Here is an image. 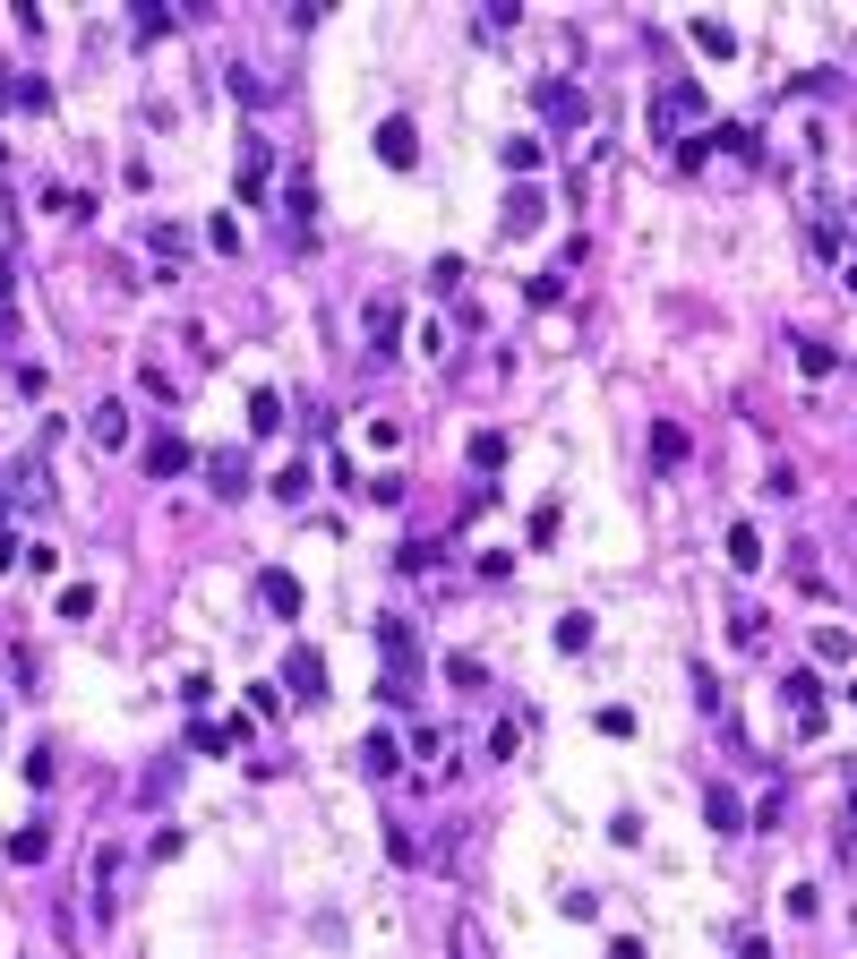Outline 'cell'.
<instances>
[{
    "label": "cell",
    "instance_id": "6da1fadb",
    "mask_svg": "<svg viewBox=\"0 0 857 959\" xmlns=\"http://www.w3.org/2000/svg\"><path fill=\"white\" fill-rule=\"evenodd\" d=\"M781 694H789L797 736H824V720H832V711H824V677H815V669H789V677H781Z\"/></svg>",
    "mask_w": 857,
    "mask_h": 959
},
{
    "label": "cell",
    "instance_id": "7a4b0ae2",
    "mask_svg": "<svg viewBox=\"0 0 857 959\" xmlns=\"http://www.w3.org/2000/svg\"><path fill=\"white\" fill-rule=\"evenodd\" d=\"M283 231H292L300 249L318 240V181H309V163L292 172V189H283Z\"/></svg>",
    "mask_w": 857,
    "mask_h": 959
},
{
    "label": "cell",
    "instance_id": "3957f363",
    "mask_svg": "<svg viewBox=\"0 0 857 959\" xmlns=\"http://www.w3.org/2000/svg\"><path fill=\"white\" fill-rule=\"evenodd\" d=\"M189 463H198V454H189L180 429H155V437H146V480H180Z\"/></svg>",
    "mask_w": 857,
    "mask_h": 959
},
{
    "label": "cell",
    "instance_id": "277c9868",
    "mask_svg": "<svg viewBox=\"0 0 857 959\" xmlns=\"http://www.w3.org/2000/svg\"><path fill=\"white\" fill-rule=\"evenodd\" d=\"M540 121L584 128V121H592V95H584V86H558V78H549V86H540Z\"/></svg>",
    "mask_w": 857,
    "mask_h": 959
},
{
    "label": "cell",
    "instance_id": "5b68a950",
    "mask_svg": "<svg viewBox=\"0 0 857 959\" xmlns=\"http://www.w3.org/2000/svg\"><path fill=\"white\" fill-rule=\"evenodd\" d=\"M497 215H506V231L524 240V231H540V224H549V197L531 189V181H515V189H506V206H497Z\"/></svg>",
    "mask_w": 857,
    "mask_h": 959
},
{
    "label": "cell",
    "instance_id": "8992f818",
    "mask_svg": "<svg viewBox=\"0 0 857 959\" xmlns=\"http://www.w3.org/2000/svg\"><path fill=\"white\" fill-rule=\"evenodd\" d=\"M686 121H703V86H694V78H686V86H669V95H660V112H652L660 137H678Z\"/></svg>",
    "mask_w": 857,
    "mask_h": 959
},
{
    "label": "cell",
    "instance_id": "52a82bcc",
    "mask_svg": "<svg viewBox=\"0 0 857 959\" xmlns=\"http://www.w3.org/2000/svg\"><path fill=\"white\" fill-rule=\"evenodd\" d=\"M378 163H395V172L421 163V128L403 121V112H395V121H378Z\"/></svg>",
    "mask_w": 857,
    "mask_h": 959
},
{
    "label": "cell",
    "instance_id": "ba28073f",
    "mask_svg": "<svg viewBox=\"0 0 857 959\" xmlns=\"http://www.w3.org/2000/svg\"><path fill=\"white\" fill-rule=\"evenodd\" d=\"M283 677H292V703H327V660H318L309 642L292 651V669H283Z\"/></svg>",
    "mask_w": 857,
    "mask_h": 959
},
{
    "label": "cell",
    "instance_id": "9c48e42d",
    "mask_svg": "<svg viewBox=\"0 0 857 959\" xmlns=\"http://www.w3.org/2000/svg\"><path fill=\"white\" fill-rule=\"evenodd\" d=\"M266 172H275V146L249 128V137H240V197H266Z\"/></svg>",
    "mask_w": 857,
    "mask_h": 959
},
{
    "label": "cell",
    "instance_id": "30bf717a",
    "mask_svg": "<svg viewBox=\"0 0 857 959\" xmlns=\"http://www.w3.org/2000/svg\"><path fill=\"white\" fill-rule=\"evenodd\" d=\"M729 566H737V575H763V566H772V548H763L755 523H729Z\"/></svg>",
    "mask_w": 857,
    "mask_h": 959
},
{
    "label": "cell",
    "instance_id": "8fae6325",
    "mask_svg": "<svg viewBox=\"0 0 857 959\" xmlns=\"http://www.w3.org/2000/svg\"><path fill=\"white\" fill-rule=\"evenodd\" d=\"M52 103V86L43 78H18V69H0V112H43Z\"/></svg>",
    "mask_w": 857,
    "mask_h": 959
},
{
    "label": "cell",
    "instance_id": "7c38bea8",
    "mask_svg": "<svg viewBox=\"0 0 857 959\" xmlns=\"http://www.w3.org/2000/svg\"><path fill=\"white\" fill-rule=\"evenodd\" d=\"M0 848H9V865H43V857H52V823H18Z\"/></svg>",
    "mask_w": 857,
    "mask_h": 959
},
{
    "label": "cell",
    "instance_id": "4fadbf2b",
    "mask_svg": "<svg viewBox=\"0 0 857 959\" xmlns=\"http://www.w3.org/2000/svg\"><path fill=\"white\" fill-rule=\"evenodd\" d=\"M258 600L275 608V617H300V600H309V591H300V582L283 575V566H266V575H258Z\"/></svg>",
    "mask_w": 857,
    "mask_h": 959
},
{
    "label": "cell",
    "instance_id": "5bb4252c",
    "mask_svg": "<svg viewBox=\"0 0 857 959\" xmlns=\"http://www.w3.org/2000/svg\"><path fill=\"white\" fill-rule=\"evenodd\" d=\"M206 480H215V497H249V463H240V454H206Z\"/></svg>",
    "mask_w": 857,
    "mask_h": 959
},
{
    "label": "cell",
    "instance_id": "9a60e30c",
    "mask_svg": "<svg viewBox=\"0 0 857 959\" xmlns=\"http://www.w3.org/2000/svg\"><path fill=\"white\" fill-rule=\"evenodd\" d=\"M703 814H712L721 832H746V805H737V788H729V780H712V788H703Z\"/></svg>",
    "mask_w": 857,
    "mask_h": 959
},
{
    "label": "cell",
    "instance_id": "2e32d148",
    "mask_svg": "<svg viewBox=\"0 0 857 959\" xmlns=\"http://www.w3.org/2000/svg\"><path fill=\"white\" fill-rule=\"evenodd\" d=\"M172 27H180V9H172V0H137V18H130L137 43H155V34H172Z\"/></svg>",
    "mask_w": 857,
    "mask_h": 959
},
{
    "label": "cell",
    "instance_id": "e0dca14e",
    "mask_svg": "<svg viewBox=\"0 0 857 959\" xmlns=\"http://www.w3.org/2000/svg\"><path fill=\"white\" fill-rule=\"evenodd\" d=\"M361 771H369V780H395V771H403V745H395V736H361Z\"/></svg>",
    "mask_w": 857,
    "mask_h": 959
},
{
    "label": "cell",
    "instance_id": "ac0fdd59",
    "mask_svg": "<svg viewBox=\"0 0 857 959\" xmlns=\"http://www.w3.org/2000/svg\"><path fill=\"white\" fill-rule=\"evenodd\" d=\"M815 660H824V669H849V660H857V635H849V626H815Z\"/></svg>",
    "mask_w": 857,
    "mask_h": 959
},
{
    "label": "cell",
    "instance_id": "d6986e66",
    "mask_svg": "<svg viewBox=\"0 0 857 959\" xmlns=\"http://www.w3.org/2000/svg\"><path fill=\"white\" fill-rule=\"evenodd\" d=\"M189 745L198 754H231L240 745V720H189Z\"/></svg>",
    "mask_w": 857,
    "mask_h": 959
},
{
    "label": "cell",
    "instance_id": "ffe728a7",
    "mask_svg": "<svg viewBox=\"0 0 857 959\" xmlns=\"http://www.w3.org/2000/svg\"><path fill=\"white\" fill-rule=\"evenodd\" d=\"M549 642H558L566 660H575V651H592V617H584V608H566L558 626H549Z\"/></svg>",
    "mask_w": 857,
    "mask_h": 959
},
{
    "label": "cell",
    "instance_id": "44dd1931",
    "mask_svg": "<svg viewBox=\"0 0 857 959\" xmlns=\"http://www.w3.org/2000/svg\"><path fill=\"white\" fill-rule=\"evenodd\" d=\"M540 155H549L540 137H506V146H497V163H506L515 181H531V172H540Z\"/></svg>",
    "mask_w": 857,
    "mask_h": 959
},
{
    "label": "cell",
    "instance_id": "7402d4cb",
    "mask_svg": "<svg viewBox=\"0 0 857 959\" xmlns=\"http://www.w3.org/2000/svg\"><path fill=\"white\" fill-rule=\"evenodd\" d=\"M694 52H703V61H729V52H737V34H729L721 18H694Z\"/></svg>",
    "mask_w": 857,
    "mask_h": 959
},
{
    "label": "cell",
    "instance_id": "603a6c76",
    "mask_svg": "<svg viewBox=\"0 0 857 959\" xmlns=\"http://www.w3.org/2000/svg\"><path fill=\"white\" fill-rule=\"evenodd\" d=\"M95 446H130V403H95Z\"/></svg>",
    "mask_w": 857,
    "mask_h": 959
},
{
    "label": "cell",
    "instance_id": "cb8c5ba5",
    "mask_svg": "<svg viewBox=\"0 0 857 959\" xmlns=\"http://www.w3.org/2000/svg\"><path fill=\"white\" fill-rule=\"evenodd\" d=\"M249 429H258V437H275V429H283V394H275V385H258V394H249Z\"/></svg>",
    "mask_w": 857,
    "mask_h": 959
},
{
    "label": "cell",
    "instance_id": "d4e9b609",
    "mask_svg": "<svg viewBox=\"0 0 857 959\" xmlns=\"http://www.w3.org/2000/svg\"><path fill=\"white\" fill-rule=\"evenodd\" d=\"M266 488H275V497H283V506H300V497H309V488H318V480H309V463H283V472L266 480Z\"/></svg>",
    "mask_w": 857,
    "mask_h": 959
},
{
    "label": "cell",
    "instance_id": "484cf974",
    "mask_svg": "<svg viewBox=\"0 0 857 959\" xmlns=\"http://www.w3.org/2000/svg\"><path fill=\"white\" fill-rule=\"evenodd\" d=\"M369 343H378V360L395 352V300H378V309H369Z\"/></svg>",
    "mask_w": 857,
    "mask_h": 959
},
{
    "label": "cell",
    "instance_id": "4316f807",
    "mask_svg": "<svg viewBox=\"0 0 857 959\" xmlns=\"http://www.w3.org/2000/svg\"><path fill=\"white\" fill-rule=\"evenodd\" d=\"M652 454H660V463H686V429H678V420H660V429H652Z\"/></svg>",
    "mask_w": 857,
    "mask_h": 959
},
{
    "label": "cell",
    "instance_id": "83f0119b",
    "mask_svg": "<svg viewBox=\"0 0 857 959\" xmlns=\"http://www.w3.org/2000/svg\"><path fill=\"white\" fill-rule=\"evenodd\" d=\"M497 463H506V437H497V429H481V437H472V472H497Z\"/></svg>",
    "mask_w": 857,
    "mask_h": 959
},
{
    "label": "cell",
    "instance_id": "f1b7e54d",
    "mask_svg": "<svg viewBox=\"0 0 857 959\" xmlns=\"http://www.w3.org/2000/svg\"><path fill=\"white\" fill-rule=\"evenodd\" d=\"M146 249H155V257H180V249H189V231H180V224H146Z\"/></svg>",
    "mask_w": 857,
    "mask_h": 959
},
{
    "label": "cell",
    "instance_id": "f546056e",
    "mask_svg": "<svg viewBox=\"0 0 857 959\" xmlns=\"http://www.w3.org/2000/svg\"><path fill=\"white\" fill-rule=\"evenodd\" d=\"M506 27H524V9H515V0H489V9H481V34H506Z\"/></svg>",
    "mask_w": 857,
    "mask_h": 959
},
{
    "label": "cell",
    "instance_id": "4dcf8cb0",
    "mask_svg": "<svg viewBox=\"0 0 857 959\" xmlns=\"http://www.w3.org/2000/svg\"><path fill=\"white\" fill-rule=\"evenodd\" d=\"M231 95H240V103H275V86H266L258 69H231Z\"/></svg>",
    "mask_w": 857,
    "mask_h": 959
},
{
    "label": "cell",
    "instance_id": "1f68e13d",
    "mask_svg": "<svg viewBox=\"0 0 857 959\" xmlns=\"http://www.w3.org/2000/svg\"><path fill=\"white\" fill-rule=\"evenodd\" d=\"M694 703L712 711V720H721V711H729V694H721V677H712V669H694Z\"/></svg>",
    "mask_w": 857,
    "mask_h": 959
},
{
    "label": "cell",
    "instance_id": "d6a6232c",
    "mask_svg": "<svg viewBox=\"0 0 857 959\" xmlns=\"http://www.w3.org/2000/svg\"><path fill=\"white\" fill-rule=\"evenodd\" d=\"M797 369H806V378L824 385V378H832V343H797Z\"/></svg>",
    "mask_w": 857,
    "mask_h": 959
},
{
    "label": "cell",
    "instance_id": "836d02e7",
    "mask_svg": "<svg viewBox=\"0 0 857 959\" xmlns=\"http://www.w3.org/2000/svg\"><path fill=\"white\" fill-rule=\"evenodd\" d=\"M481 754H489V763H506V754H515V720H497V729L481 736Z\"/></svg>",
    "mask_w": 857,
    "mask_h": 959
},
{
    "label": "cell",
    "instance_id": "e575fe53",
    "mask_svg": "<svg viewBox=\"0 0 857 959\" xmlns=\"http://www.w3.org/2000/svg\"><path fill=\"white\" fill-rule=\"evenodd\" d=\"M428 557H437L428 540H403V548H395V566H403V575H428Z\"/></svg>",
    "mask_w": 857,
    "mask_h": 959
},
{
    "label": "cell",
    "instance_id": "d590c367",
    "mask_svg": "<svg viewBox=\"0 0 857 959\" xmlns=\"http://www.w3.org/2000/svg\"><path fill=\"white\" fill-rule=\"evenodd\" d=\"M737 959H772V951H763V942H737Z\"/></svg>",
    "mask_w": 857,
    "mask_h": 959
},
{
    "label": "cell",
    "instance_id": "8d00e7d4",
    "mask_svg": "<svg viewBox=\"0 0 857 959\" xmlns=\"http://www.w3.org/2000/svg\"><path fill=\"white\" fill-rule=\"evenodd\" d=\"M609 959H643V942H618V951H609Z\"/></svg>",
    "mask_w": 857,
    "mask_h": 959
},
{
    "label": "cell",
    "instance_id": "74e56055",
    "mask_svg": "<svg viewBox=\"0 0 857 959\" xmlns=\"http://www.w3.org/2000/svg\"><path fill=\"white\" fill-rule=\"evenodd\" d=\"M849 291H857V257H849Z\"/></svg>",
    "mask_w": 857,
    "mask_h": 959
},
{
    "label": "cell",
    "instance_id": "f35d334b",
    "mask_svg": "<svg viewBox=\"0 0 857 959\" xmlns=\"http://www.w3.org/2000/svg\"><path fill=\"white\" fill-rule=\"evenodd\" d=\"M849 703H857V677H849Z\"/></svg>",
    "mask_w": 857,
    "mask_h": 959
},
{
    "label": "cell",
    "instance_id": "ab89813d",
    "mask_svg": "<svg viewBox=\"0 0 857 959\" xmlns=\"http://www.w3.org/2000/svg\"><path fill=\"white\" fill-rule=\"evenodd\" d=\"M0 163H9V146H0Z\"/></svg>",
    "mask_w": 857,
    "mask_h": 959
}]
</instances>
